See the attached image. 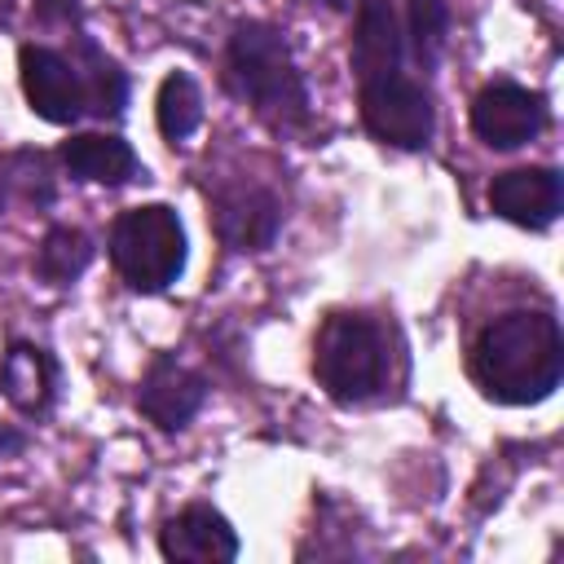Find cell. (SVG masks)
I'll use <instances>...</instances> for the list:
<instances>
[{"label":"cell","instance_id":"14","mask_svg":"<svg viewBox=\"0 0 564 564\" xmlns=\"http://www.w3.org/2000/svg\"><path fill=\"white\" fill-rule=\"evenodd\" d=\"M401 66V26L388 0H361L357 31H352V70L357 79L397 75Z\"/></svg>","mask_w":564,"mask_h":564},{"label":"cell","instance_id":"13","mask_svg":"<svg viewBox=\"0 0 564 564\" xmlns=\"http://www.w3.org/2000/svg\"><path fill=\"white\" fill-rule=\"evenodd\" d=\"M57 159L75 181H93V185H123L141 172L132 145L115 132H75L62 141Z\"/></svg>","mask_w":564,"mask_h":564},{"label":"cell","instance_id":"10","mask_svg":"<svg viewBox=\"0 0 564 564\" xmlns=\"http://www.w3.org/2000/svg\"><path fill=\"white\" fill-rule=\"evenodd\" d=\"M564 203V181L555 167H511L489 181V207L494 216L520 225V229H551Z\"/></svg>","mask_w":564,"mask_h":564},{"label":"cell","instance_id":"3","mask_svg":"<svg viewBox=\"0 0 564 564\" xmlns=\"http://www.w3.org/2000/svg\"><path fill=\"white\" fill-rule=\"evenodd\" d=\"M313 375L326 388L330 401L357 405L383 392L392 375V352H388V330L352 308L326 313L313 339Z\"/></svg>","mask_w":564,"mask_h":564},{"label":"cell","instance_id":"21","mask_svg":"<svg viewBox=\"0 0 564 564\" xmlns=\"http://www.w3.org/2000/svg\"><path fill=\"white\" fill-rule=\"evenodd\" d=\"M40 4H57V0H40Z\"/></svg>","mask_w":564,"mask_h":564},{"label":"cell","instance_id":"6","mask_svg":"<svg viewBox=\"0 0 564 564\" xmlns=\"http://www.w3.org/2000/svg\"><path fill=\"white\" fill-rule=\"evenodd\" d=\"M282 225V203L273 189L256 181H225L212 189V229L234 251H264L273 247Z\"/></svg>","mask_w":564,"mask_h":564},{"label":"cell","instance_id":"9","mask_svg":"<svg viewBox=\"0 0 564 564\" xmlns=\"http://www.w3.org/2000/svg\"><path fill=\"white\" fill-rule=\"evenodd\" d=\"M203 401H207V375L181 366L172 352H159L137 388L141 414L163 432H181L203 410Z\"/></svg>","mask_w":564,"mask_h":564},{"label":"cell","instance_id":"2","mask_svg":"<svg viewBox=\"0 0 564 564\" xmlns=\"http://www.w3.org/2000/svg\"><path fill=\"white\" fill-rule=\"evenodd\" d=\"M229 88L278 132H291L308 119V88L295 66L286 35L269 22H238L225 48Z\"/></svg>","mask_w":564,"mask_h":564},{"label":"cell","instance_id":"8","mask_svg":"<svg viewBox=\"0 0 564 564\" xmlns=\"http://www.w3.org/2000/svg\"><path fill=\"white\" fill-rule=\"evenodd\" d=\"M546 128V97L524 84H485L471 97V132L489 150H520Z\"/></svg>","mask_w":564,"mask_h":564},{"label":"cell","instance_id":"17","mask_svg":"<svg viewBox=\"0 0 564 564\" xmlns=\"http://www.w3.org/2000/svg\"><path fill=\"white\" fill-rule=\"evenodd\" d=\"M154 119H159V132H163L167 141H185V137L203 123V93H198V84H194L185 70H172V75L159 84Z\"/></svg>","mask_w":564,"mask_h":564},{"label":"cell","instance_id":"5","mask_svg":"<svg viewBox=\"0 0 564 564\" xmlns=\"http://www.w3.org/2000/svg\"><path fill=\"white\" fill-rule=\"evenodd\" d=\"M361 123L383 145L423 150L436 132V110L423 84L405 75H379V79H361Z\"/></svg>","mask_w":564,"mask_h":564},{"label":"cell","instance_id":"12","mask_svg":"<svg viewBox=\"0 0 564 564\" xmlns=\"http://www.w3.org/2000/svg\"><path fill=\"white\" fill-rule=\"evenodd\" d=\"M0 392L22 414H44L57 397V361L26 339H13L0 357Z\"/></svg>","mask_w":564,"mask_h":564},{"label":"cell","instance_id":"15","mask_svg":"<svg viewBox=\"0 0 564 564\" xmlns=\"http://www.w3.org/2000/svg\"><path fill=\"white\" fill-rule=\"evenodd\" d=\"M88 264H93V238L84 229H75V225H53L40 238L35 260H31L35 278L48 282V286H70Z\"/></svg>","mask_w":564,"mask_h":564},{"label":"cell","instance_id":"19","mask_svg":"<svg viewBox=\"0 0 564 564\" xmlns=\"http://www.w3.org/2000/svg\"><path fill=\"white\" fill-rule=\"evenodd\" d=\"M22 445H26V436H22V432H13V427H4V423H0V458H4V454H18V449H22Z\"/></svg>","mask_w":564,"mask_h":564},{"label":"cell","instance_id":"18","mask_svg":"<svg viewBox=\"0 0 564 564\" xmlns=\"http://www.w3.org/2000/svg\"><path fill=\"white\" fill-rule=\"evenodd\" d=\"M445 35H449V9L445 0H410V44L423 70H432L445 53Z\"/></svg>","mask_w":564,"mask_h":564},{"label":"cell","instance_id":"16","mask_svg":"<svg viewBox=\"0 0 564 564\" xmlns=\"http://www.w3.org/2000/svg\"><path fill=\"white\" fill-rule=\"evenodd\" d=\"M79 53L84 57H75V66H79V84H84V115L119 119L123 106H128V79H123V70L110 57H101L88 40L79 44Z\"/></svg>","mask_w":564,"mask_h":564},{"label":"cell","instance_id":"4","mask_svg":"<svg viewBox=\"0 0 564 564\" xmlns=\"http://www.w3.org/2000/svg\"><path fill=\"white\" fill-rule=\"evenodd\" d=\"M185 225L176 216V207L167 203H141L119 212L115 229H110V260L119 269V278L141 291H167L181 273H185Z\"/></svg>","mask_w":564,"mask_h":564},{"label":"cell","instance_id":"11","mask_svg":"<svg viewBox=\"0 0 564 564\" xmlns=\"http://www.w3.org/2000/svg\"><path fill=\"white\" fill-rule=\"evenodd\" d=\"M159 551L176 564H229L238 560V533L216 507L189 502L159 529Z\"/></svg>","mask_w":564,"mask_h":564},{"label":"cell","instance_id":"20","mask_svg":"<svg viewBox=\"0 0 564 564\" xmlns=\"http://www.w3.org/2000/svg\"><path fill=\"white\" fill-rule=\"evenodd\" d=\"M4 203H9V181L0 176V216H4Z\"/></svg>","mask_w":564,"mask_h":564},{"label":"cell","instance_id":"7","mask_svg":"<svg viewBox=\"0 0 564 564\" xmlns=\"http://www.w3.org/2000/svg\"><path fill=\"white\" fill-rule=\"evenodd\" d=\"M18 75H22V93H26L31 110L44 123L66 128L84 115V84H79L75 57H66L48 44H22L18 48Z\"/></svg>","mask_w":564,"mask_h":564},{"label":"cell","instance_id":"1","mask_svg":"<svg viewBox=\"0 0 564 564\" xmlns=\"http://www.w3.org/2000/svg\"><path fill=\"white\" fill-rule=\"evenodd\" d=\"M471 379L498 405H538L560 388L564 339L542 308H511L480 326L471 344Z\"/></svg>","mask_w":564,"mask_h":564}]
</instances>
